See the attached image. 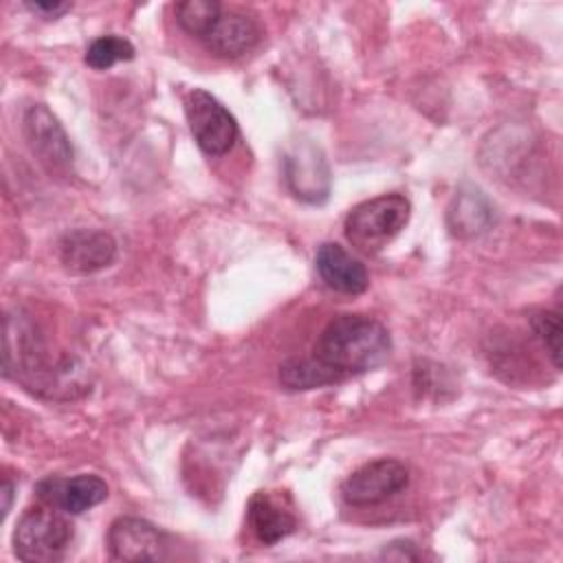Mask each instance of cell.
Listing matches in <instances>:
<instances>
[{"label": "cell", "mask_w": 563, "mask_h": 563, "mask_svg": "<svg viewBox=\"0 0 563 563\" xmlns=\"http://www.w3.org/2000/svg\"><path fill=\"white\" fill-rule=\"evenodd\" d=\"M262 37L260 24L240 11H222L202 37V44L218 57L235 59L251 51Z\"/></svg>", "instance_id": "7c38bea8"}, {"label": "cell", "mask_w": 563, "mask_h": 563, "mask_svg": "<svg viewBox=\"0 0 563 563\" xmlns=\"http://www.w3.org/2000/svg\"><path fill=\"white\" fill-rule=\"evenodd\" d=\"M530 328L545 347L554 369H561V314L556 310H537L530 314Z\"/></svg>", "instance_id": "d6986e66"}, {"label": "cell", "mask_w": 563, "mask_h": 563, "mask_svg": "<svg viewBox=\"0 0 563 563\" xmlns=\"http://www.w3.org/2000/svg\"><path fill=\"white\" fill-rule=\"evenodd\" d=\"M314 266L319 277L336 292L361 295L369 284L365 266L336 242H323L317 249Z\"/></svg>", "instance_id": "4fadbf2b"}, {"label": "cell", "mask_w": 563, "mask_h": 563, "mask_svg": "<svg viewBox=\"0 0 563 563\" xmlns=\"http://www.w3.org/2000/svg\"><path fill=\"white\" fill-rule=\"evenodd\" d=\"M284 178L292 196L321 205L330 194V167L323 152L310 141H295L284 154Z\"/></svg>", "instance_id": "ba28073f"}, {"label": "cell", "mask_w": 563, "mask_h": 563, "mask_svg": "<svg viewBox=\"0 0 563 563\" xmlns=\"http://www.w3.org/2000/svg\"><path fill=\"white\" fill-rule=\"evenodd\" d=\"M183 103L194 141L205 154L222 156L235 145L238 121L213 95L194 88L185 95Z\"/></svg>", "instance_id": "5b68a950"}, {"label": "cell", "mask_w": 563, "mask_h": 563, "mask_svg": "<svg viewBox=\"0 0 563 563\" xmlns=\"http://www.w3.org/2000/svg\"><path fill=\"white\" fill-rule=\"evenodd\" d=\"M59 262L75 275H90L108 268L117 257V242L101 229H73L62 235Z\"/></svg>", "instance_id": "30bf717a"}, {"label": "cell", "mask_w": 563, "mask_h": 563, "mask_svg": "<svg viewBox=\"0 0 563 563\" xmlns=\"http://www.w3.org/2000/svg\"><path fill=\"white\" fill-rule=\"evenodd\" d=\"M409 486V471L402 462L380 457L363 464L341 484V497L350 506H374L387 501Z\"/></svg>", "instance_id": "52a82bcc"}, {"label": "cell", "mask_w": 563, "mask_h": 563, "mask_svg": "<svg viewBox=\"0 0 563 563\" xmlns=\"http://www.w3.org/2000/svg\"><path fill=\"white\" fill-rule=\"evenodd\" d=\"M249 523L253 534L264 545H275L295 532L297 519L284 506H279L268 493L260 490L249 501Z\"/></svg>", "instance_id": "5bb4252c"}, {"label": "cell", "mask_w": 563, "mask_h": 563, "mask_svg": "<svg viewBox=\"0 0 563 563\" xmlns=\"http://www.w3.org/2000/svg\"><path fill=\"white\" fill-rule=\"evenodd\" d=\"M73 541V523L66 512L40 504L24 510L13 530V550L22 561L48 563L59 561Z\"/></svg>", "instance_id": "277c9868"}, {"label": "cell", "mask_w": 563, "mask_h": 563, "mask_svg": "<svg viewBox=\"0 0 563 563\" xmlns=\"http://www.w3.org/2000/svg\"><path fill=\"white\" fill-rule=\"evenodd\" d=\"M222 13L220 2L216 0H187L176 4L178 24L194 37L202 40L216 18Z\"/></svg>", "instance_id": "ac0fdd59"}, {"label": "cell", "mask_w": 563, "mask_h": 563, "mask_svg": "<svg viewBox=\"0 0 563 563\" xmlns=\"http://www.w3.org/2000/svg\"><path fill=\"white\" fill-rule=\"evenodd\" d=\"M383 556L398 559V561H402V559H407V561L420 559V554L416 552V543L413 541H405V539H398V541H391L389 545H385Z\"/></svg>", "instance_id": "44dd1931"}, {"label": "cell", "mask_w": 563, "mask_h": 563, "mask_svg": "<svg viewBox=\"0 0 563 563\" xmlns=\"http://www.w3.org/2000/svg\"><path fill=\"white\" fill-rule=\"evenodd\" d=\"M446 222L453 235L473 238L486 231L493 222V207L479 189L462 187L449 207Z\"/></svg>", "instance_id": "9a60e30c"}, {"label": "cell", "mask_w": 563, "mask_h": 563, "mask_svg": "<svg viewBox=\"0 0 563 563\" xmlns=\"http://www.w3.org/2000/svg\"><path fill=\"white\" fill-rule=\"evenodd\" d=\"M391 352L387 328L365 314H339L321 330L314 358L341 380L378 367Z\"/></svg>", "instance_id": "7a4b0ae2"}, {"label": "cell", "mask_w": 563, "mask_h": 563, "mask_svg": "<svg viewBox=\"0 0 563 563\" xmlns=\"http://www.w3.org/2000/svg\"><path fill=\"white\" fill-rule=\"evenodd\" d=\"M279 380L288 389H314L339 383L341 378L323 363L312 358H288L279 365Z\"/></svg>", "instance_id": "2e32d148"}, {"label": "cell", "mask_w": 563, "mask_h": 563, "mask_svg": "<svg viewBox=\"0 0 563 563\" xmlns=\"http://www.w3.org/2000/svg\"><path fill=\"white\" fill-rule=\"evenodd\" d=\"M4 376L20 380L26 389L48 398L79 389V374L70 358H51L35 323L22 312L4 319Z\"/></svg>", "instance_id": "6da1fadb"}, {"label": "cell", "mask_w": 563, "mask_h": 563, "mask_svg": "<svg viewBox=\"0 0 563 563\" xmlns=\"http://www.w3.org/2000/svg\"><path fill=\"white\" fill-rule=\"evenodd\" d=\"M108 552L114 561H161L167 552V539L141 517H119L108 530Z\"/></svg>", "instance_id": "9c48e42d"}, {"label": "cell", "mask_w": 563, "mask_h": 563, "mask_svg": "<svg viewBox=\"0 0 563 563\" xmlns=\"http://www.w3.org/2000/svg\"><path fill=\"white\" fill-rule=\"evenodd\" d=\"M40 501L64 510L66 515H81L108 497V484L92 473H81L70 479L46 477L35 488Z\"/></svg>", "instance_id": "8fae6325"}, {"label": "cell", "mask_w": 563, "mask_h": 563, "mask_svg": "<svg viewBox=\"0 0 563 563\" xmlns=\"http://www.w3.org/2000/svg\"><path fill=\"white\" fill-rule=\"evenodd\" d=\"M0 495H2V519H4L9 508H11V499H13V484L9 479L2 482V493Z\"/></svg>", "instance_id": "7402d4cb"}, {"label": "cell", "mask_w": 563, "mask_h": 563, "mask_svg": "<svg viewBox=\"0 0 563 563\" xmlns=\"http://www.w3.org/2000/svg\"><path fill=\"white\" fill-rule=\"evenodd\" d=\"M22 130L31 152L46 172L66 176L73 169L75 154L70 139L59 119L44 103H33L24 110Z\"/></svg>", "instance_id": "8992f818"}, {"label": "cell", "mask_w": 563, "mask_h": 563, "mask_svg": "<svg viewBox=\"0 0 563 563\" xmlns=\"http://www.w3.org/2000/svg\"><path fill=\"white\" fill-rule=\"evenodd\" d=\"M134 57V46L130 40L119 35H101L86 48V64L95 70H106L117 62H130Z\"/></svg>", "instance_id": "e0dca14e"}, {"label": "cell", "mask_w": 563, "mask_h": 563, "mask_svg": "<svg viewBox=\"0 0 563 563\" xmlns=\"http://www.w3.org/2000/svg\"><path fill=\"white\" fill-rule=\"evenodd\" d=\"M24 4L31 13H37L44 20H55V18L64 15L66 11H70V2H57V0H53V2L51 0H35V2L29 0Z\"/></svg>", "instance_id": "ffe728a7"}, {"label": "cell", "mask_w": 563, "mask_h": 563, "mask_svg": "<svg viewBox=\"0 0 563 563\" xmlns=\"http://www.w3.org/2000/svg\"><path fill=\"white\" fill-rule=\"evenodd\" d=\"M411 216V202L402 194H383L358 202L345 218V238L363 253H378L396 238Z\"/></svg>", "instance_id": "3957f363"}]
</instances>
